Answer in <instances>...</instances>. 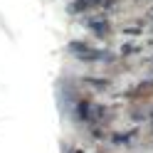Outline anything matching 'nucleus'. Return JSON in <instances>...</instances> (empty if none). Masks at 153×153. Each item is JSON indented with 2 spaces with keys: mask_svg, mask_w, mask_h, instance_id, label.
Masks as SVG:
<instances>
[{
  "mask_svg": "<svg viewBox=\"0 0 153 153\" xmlns=\"http://www.w3.org/2000/svg\"><path fill=\"white\" fill-rule=\"evenodd\" d=\"M72 50L82 57V59H109L106 52H97L91 47H84V45H72Z\"/></svg>",
  "mask_w": 153,
  "mask_h": 153,
  "instance_id": "obj_1",
  "label": "nucleus"
}]
</instances>
